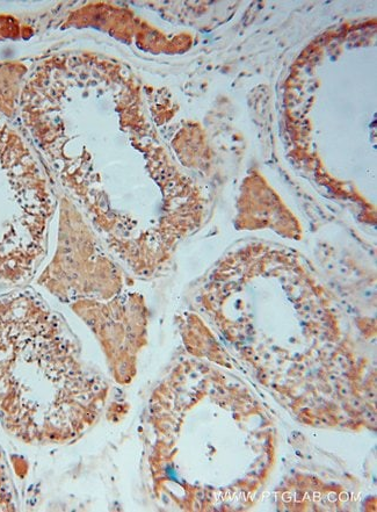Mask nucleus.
<instances>
[{
	"mask_svg": "<svg viewBox=\"0 0 377 512\" xmlns=\"http://www.w3.org/2000/svg\"><path fill=\"white\" fill-rule=\"evenodd\" d=\"M18 294L0 299V422L26 443L74 442L96 422L103 392L52 315Z\"/></svg>",
	"mask_w": 377,
	"mask_h": 512,
	"instance_id": "f257e3e1",
	"label": "nucleus"
},
{
	"mask_svg": "<svg viewBox=\"0 0 377 512\" xmlns=\"http://www.w3.org/2000/svg\"><path fill=\"white\" fill-rule=\"evenodd\" d=\"M0 481L6 482L5 472H4L3 468H0ZM0 489H7V487L5 485H2V483H0Z\"/></svg>",
	"mask_w": 377,
	"mask_h": 512,
	"instance_id": "f03ea898",
	"label": "nucleus"
}]
</instances>
